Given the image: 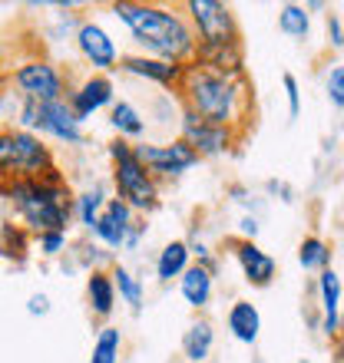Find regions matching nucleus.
I'll return each mask as SVG.
<instances>
[{
	"label": "nucleus",
	"instance_id": "f257e3e1",
	"mask_svg": "<svg viewBox=\"0 0 344 363\" xmlns=\"http://www.w3.org/2000/svg\"><path fill=\"white\" fill-rule=\"evenodd\" d=\"M119 23L129 30L136 43V53L166 60V63H179L189 67L195 60V30L182 7H166V4H136V0H116L109 7Z\"/></svg>",
	"mask_w": 344,
	"mask_h": 363
},
{
	"label": "nucleus",
	"instance_id": "f03ea898",
	"mask_svg": "<svg viewBox=\"0 0 344 363\" xmlns=\"http://www.w3.org/2000/svg\"><path fill=\"white\" fill-rule=\"evenodd\" d=\"M176 99L182 103V109H189L215 125L235 129L239 135L249 125L252 109H255L249 77H222V73H212L199 63L186 67Z\"/></svg>",
	"mask_w": 344,
	"mask_h": 363
},
{
	"label": "nucleus",
	"instance_id": "7ed1b4c3",
	"mask_svg": "<svg viewBox=\"0 0 344 363\" xmlns=\"http://www.w3.org/2000/svg\"><path fill=\"white\" fill-rule=\"evenodd\" d=\"M0 191L7 195L10 208L17 211V218L23 221V228L33 235L43 231H67L70 218H73V191H70L67 179L60 172H50L43 179H17L0 185Z\"/></svg>",
	"mask_w": 344,
	"mask_h": 363
},
{
	"label": "nucleus",
	"instance_id": "20e7f679",
	"mask_svg": "<svg viewBox=\"0 0 344 363\" xmlns=\"http://www.w3.org/2000/svg\"><path fill=\"white\" fill-rule=\"evenodd\" d=\"M109 165H113V195L123 199L136 215H153L159 208V179L143 165V159L136 155V143L126 139H113L106 145Z\"/></svg>",
	"mask_w": 344,
	"mask_h": 363
},
{
	"label": "nucleus",
	"instance_id": "39448f33",
	"mask_svg": "<svg viewBox=\"0 0 344 363\" xmlns=\"http://www.w3.org/2000/svg\"><path fill=\"white\" fill-rule=\"evenodd\" d=\"M14 125L27 129V133L47 135V139L63 143V145H80L86 139L83 123L70 109L67 99H57V103H30V99H20Z\"/></svg>",
	"mask_w": 344,
	"mask_h": 363
},
{
	"label": "nucleus",
	"instance_id": "423d86ee",
	"mask_svg": "<svg viewBox=\"0 0 344 363\" xmlns=\"http://www.w3.org/2000/svg\"><path fill=\"white\" fill-rule=\"evenodd\" d=\"M10 86L17 89L20 99H30V103H57V99H67L70 83L67 73L50 63V60H23L20 67H14L10 73Z\"/></svg>",
	"mask_w": 344,
	"mask_h": 363
},
{
	"label": "nucleus",
	"instance_id": "0eeeda50",
	"mask_svg": "<svg viewBox=\"0 0 344 363\" xmlns=\"http://www.w3.org/2000/svg\"><path fill=\"white\" fill-rule=\"evenodd\" d=\"M50 172H57V159H53V149L47 145V139L10 125V182L43 179Z\"/></svg>",
	"mask_w": 344,
	"mask_h": 363
},
{
	"label": "nucleus",
	"instance_id": "6e6552de",
	"mask_svg": "<svg viewBox=\"0 0 344 363\" xmlns=\"http://www.w3.org/2000/svg\"><path fill=\"white\" fill-rule=\"evenodd\" d=\"M136 155L143 159V165L159 182L182 179V175L192 172V169L202 162L199 152H195L189 143H182L179 135H176V139H166V143H136Z\"/></svg>",
	"mask_w": 344,
	"mask_h": 363
},
{
	"label": "nucleus",
	"instance_id": "1a4fd4ad",
	"mask_svg": "<svg viewBox=\"0 0 344 363\" xmlns=\"http://www.w3.org/2000/svg\"><path fill=\"white\" fill-rule=\"evenodd\" d=\"M73 43H77V53L83 57V63L90 67V73H113V69H119V60H123V53H119V47H116L113 33L100 23V20L86 17L77 23V33H73Z\"/></svg>",
	"mask_w": 344,
	"mask_h": 363
},
{
	"label": "nucleus",
	"instance_id": "9d476101",
	"mask_svg": "<svg viewBox=\"0 0 344 363\" xmlns=\"http://www.w3.org/2000/svg\"><path fill=\"white\" fill-rule=\"evenodd\" d=\"M182 10H186V17H189L199 43H219V40L242 37L235 10L229 4H222V0H189Z\"/></svg>",
	"mask_w": 344,
	"mask_h": 363
},
{
	"label": "nucleus",
	"instance_id": "9b49d317",
	"mask_svg": "<svg viewBox=\"0 0 344 363\" xmlns=\"http://www.w3.org/2000/svg\"><path fill=\"white\" fill-rule=\"evenodd\" d=\"M179 139L189 143L199 152V159H219V155L232 152V145L239 143V133L209 123V119H202L189 109H179Z\"/></svg>",
	"mask_w": 344,
	"mask_h": 363
},
{
	"label": "nucleus",
	"instance_id": "f8f14e48",
	"mask_svg": "<svg viewBox=\"0 0 344 363\" xmlns=\"http://www.w3.org/2000/svg\"><path fill=\"white\" fill-rule=\"evenodd\" d=\"M67 103H70V109L77 113L80 123L93 119V116L103 113V109H113V103H116L113 77H106V73H86L80 83L70 86Z\"/></svg>",
	"mask_w": 344,
	"mask_h": 363
},
{
	"label": "nucleus",
	"instance_id": "ddd939ff",
	"mask_svg": "<svg viewBox=\"0 0 344 363\" xmlns=\"http://www.w3.org/2000/svg\"><path fill=\"white\" fill-rule=\"evenodd\" d=\"M136 221H139V215H136L123 199H116L113 195V199L106 201L103 215H100L96 225H93V241L96 245H103L106 251H123L126 238H129V231H133Z\"/></svg>",
	"mask_w": 344,
	"mask_h": 363
},
{
	"label": "nucleus",
	"instance_id": "4468645a",
	"mask_svg": "<svg viewBox=\"0 0 344 363\" xmlns=\"http://www.w3.org/2000/svg\"><path fill=\"white\" fill-rule=\"evenodd\" d=\"M229 255L239 264L245 284L252 287H268L278 277V261L268 255L258 241H245V238H229Z\"/></svg>",
	"mask_w": 344,
	"mask_h": 363
},
{
	"label": "nucleus",
	"instance_id": "2eb2a0df",
	"mask_svg": "<svg viewBox=\"0 0 344 363\" xmlns=\"http://www.w3.org/2000/svg\"><path fill=\"white\" fill-rule=\"evenodd\" d=\"M318 291V311H321V334L335 344L338 337L344 334L341 324V311H344V277L335 268H328L318 274L315 281Z\"/></svg>",
	"mask_w": 344,
	"mask_h": 363
},
{
	"label": "nucleus",
	"instance_id": "dca6fc26",
	"mask_svg": "<svg viewBox=\"0 0 344 363\" xmlns=\"http://www.w3.org/2000/svg\"><path fill=\"white\" fill-rule=\"evenodd\" d=\"M119 69H123L126 77H136V79H143V83L163 86V89H169V93L179 89L182 73H186V67H179V63H166V60L146 57V53H123Z\"/></svg>",
	"mask_w": 344,
	"mask_h": 363
},
{
	"label": "nucleus",
	"instance_id": "f3484780",
	"mask_svg": "<svg viewBox=\"0 0 344 363\" xmlns=\"http://www.w3.org/2000/svg\"><path fill=\"white\" fill-rule=\"evenodd\" d=\"M199 67L222 73V77H249L245 73V47L239 40H219V43H199L195 47V60Z\"/></svg>",
	"mask_w": 344,
	"mask_h": 363
},
{
	"label": "nucleus",
	"instance_id": "a211bd4d",
	"mask_svg": "<svg viewBox=\"0 0 344 363\" xmlns=\"http://www.w3.org/2000/svg\"><path fill=\"white\" fill-rule=\"evenodd\" d=\"M225 330H229L232 340H239L245 347H255L258 337H262V311L252 301H245V297L232 301L229 311H225Z\"/></svg>",
	"mask_w": 344,
	"mask_h": 363
},
{
	"label": "nucleus",
	"instance_id": "6ab92c4d",
	"mask_svg": "<svg viewBox=\"0 0 344 363\" xmlns=\"http://www.w3.org/2000/svg\"><path fill=\"white\" fill-rule=\"evenodd\" d=\"M195 261H192V251H189V241L186 238H172L166 241L159 255H156V264H153V274L159 284H172V281H179L186 271L192 268Z\"/></svg>",
	"mask_w": 344,
	"mask_h": 363
},
{
	"label": "nucleus",
	"instance_id": "aec40b11",
	"mask_svg": "<svg viewBox=\"0 0 344 363\" xmlns=\"http://www.w3.org/2000/svg\"><path fill=\"white\" fill-rule=\"evenodd\" d=\"M179 294L186 301V307H192L195 314L205 311L212 304V297H215V271H209L205 264H192L179 277Z\"/></svg>",
	"mask_w": 344,
	"mask_h": 363
},
{
	"label": "nucleus",
	"instance_id": "412c9836",
	"mask_svg": "<svg viewBox=\"0 0 344 363\" xmlns=\"http://www.w3.org/2000/svg\"><path fill=\"white\" fill-rule=\"evenodd\" d=\"M86 301H90V314L96 320H109L116 311V284H113V274L106 268H93L86 274Z\"/></svg>",
	"mask_w": 344,
	"mask_h": 363
},
{
	"label": "nucleus",
	"instance_id": "4be33fe9",
	"mask_svg": "<svg viewBox=\"0 0 344 363\" xmlns=\"http://www.w3.org/2000/svg\"><path fill=\"white\" fill-rule=\"evenodd\" d=\"M182 357L189 363H205L215 350V327L205 320V317H195L189 327H186V334H182Z\"/></svg>",
	"mask_w": 344,
	"mask_h": 363
},
{
	"label": "nucleus",
	"instance_id": "5701e85b",
	"mask_svg": "<svg viewBox=\"0 0 344 363\" xmlns=\"http://www.w3.org/2000/svg\"><path fill=\"white\" fill-rule=\"evenodd\" d=\"M109 125H113L116 139H126V143H139L149 129L146 116L136 109L129 99H116L113 109H109Z\"/></svg>",
	"mask_w": 344,
	"mask_h": 363
},
{
	"label": "nucleus",
	"instance_id": "b1692460",
	"mask_svg": "<svg viewBox=\"0 0 344 363\" xmlns=\"http://www.w3.org/2000/svg\"><path fill=\"white\" fill-rule=\"evenodd\" d=\"M109 199H113V195H109V189H106L103 182H93L90 189L77 191V199H73V218H77L86 231H93L96 218L103 215V208H106V201Z\"/></svg>",
	"mask_w": 344,
	"mask_h": 363
},
{
	"label": "nucleus",
	"instance_id": "393cba45",
	"mask_svg": "<svg viewBox=\"0 0 344 363\" xmlns=\"http://www.w3.org/2000/svg\"><path fill=\"white\" fill-rule=\"evenodd\" d=\"M109 274H113V284H116L119 301H123V304H129V311H133V314H139V311H143V304H146L143 277H136V271L126 268V264H119V261H113V264H109Z\"/></svg>",
	"mask_w": 344,
	"mask_h": 363
},
{
	"label": "nucleus",
	"instance_id": "a878e982",
	"mask_svg": "<svg viewBox=\"0 0 344 363\" xmlns=\"http://www.w3.org/2000/svg\"><path fill=\"white\" fill-rule=\"evenodd\" d=\"M331 261H335V251H331V245L321 235H305V238L298 241V264H301V271L321 274V271L335 268Z\"/></svg>",
	"mask_w": 344,
	"mask_h": 363
},
{
	"label": "nucleus",
	"instance_id": "bb28decb",
	"mask_svg": "<svg viewBox=\"0 0 344 363\" xmlns=\"http://www.w3.org/2000/svg\"><path fill=\"white\" fill-rule=\"evenodd\" d=\"M119 354H123V330L113 324H103L93 337L90 363H119Z\"/></svg>",
	"mask_w": 344,
	"mask_h": 363
},
{
	"label": "nucleus",
	"instance_id": "cd10ccee",
	"mask_svg": "<svg viewBox=\"0 0 344 363\" xmlns=\"http://www.w3.org/2000/svg\"><path fill=\"white\" fill-rule=\"evenodd\" d=\"M278 30L291 40H308L311 33V13L305 4H281L278 7Z\"/></svg>",
	"mask_w": 344,
	"mask_h": 363
},
{
	"label": "nucleus",
	"instance_id": "c85d7f7f",
	"mask_svg": "<svg viewBox=\"0 0 344 363\" xmlns=\"http://www.w3.org/2000/svg\"><path fill=\"white\" fill-rule=\"evenodd\" d=\"M325 96L328 103L344 113V63H331L325 73Z\"/></svg>",
	"mask_w": 344,
	"mask_h": 363
},
{
	"label": "nucleus",
	"instance_id": "c756f323",
	"mask_svg": "<svg viewBox=\"0 0 344 363\" xmlns=\"http://www.w3.org/2000/svg\"><path fill=\"white\" fill-rule=\"evenodd\" d=\"M33 248L40 251V258H57L60 251H67V231H43V235H33Z\"/></svg>",
	"mask_w": 344,
	"mask_h": 363
},
{
	"label": "nucleus",
	"instance_id": "7c9ffc66",
	"mask_svg": "<svg viewBox=\"0 0 344 363\" xmlns=\"http://www.w3.org/2000/svg\"><path fill=\"white\" fill-rule=\"evenodd\" d=\"M281 89H285L288 119H298V113H301V86H298L295 73H281Z\"/></svg>",
	"mask_w": 344,
	"mask_h": 363
},
{
	"label": "nucleus",
	"instance_id": "2f4dec72",
	"mask_svg": "<svg viewBox=\"0 0 344 363\" xmlns=\"http://www.w3.org/2000/svg\"><path fill=\"white\" fill-rule=\"evenodd\" d=\"M186 241H189V251H192V261H195V264H205L209 271H219V258H215V251H212L205 241L195 238V235Z\"/></svg>",
	"mask_w": 344,
	"mask_h": 363
},
{
	"label": "nucleus",
	"instance_id": "473e14b6",
	"mask_svg": "<svg viewBox=\"0 0 344 363\" xmlns=\"http://www.w3.org/2000/svg\"><path fill=\"white\" fill-rule=\"evenodd\" d=\"M325 27H328V43H331V50H344V20L338 17L335 10L325 13Z\"/></svg>",
	"mask_w": 344,
	"mask_h": 363
},
{
	"label": "nucleus",
	"instance_id": "72a5a7b5",
	"mask_svg": "<svg viewBox=\"0 0 344 363\" xmlns=\"http://www.w3.org/2000/svg\"><path fill=\"white\" fill-rule=\"evenodd\" d=\"M10 182V125H0V185Z\"/></svg>",
	"mask_w": 344,
	"mask_h": 363
},
{
	"label": "nucleus",
	"instance_id": "f704fd0d",
	"mask_svg": "<svg viewBox=\"0 0 344 363\" xmlns=\"http://www.w3.org/2000/svg\"><path fill=\"white\" fill-rule=\"evenodd\" d=\"M50 294H43V291H37V294L27 297V314L30 317H47L50 314Z\"/></svg>",
	"mask_w": 344,
	"mask_h": 363
},
{
	"label": "nucleus",
	"instance_id": "c9c22d12",
	"mask_svg": "<svg viewBox=\"0 0 344 363\" xmlns=\"http://www.w3.org/2000/svg\"><path fill=\"white\" fill-rule=\"evenodd\" d=\"M258 231H262V225H258L255 215H242V218H239V238L255 241V238H258Z\"/></svg>",
	"mask_w": 344,
	"mask_h": 363
},
{
	"label": "nucleus",
	"instance_id": "e433bc0d",
	"mask_svg": "<svg viewBox=\"0 0 344 363\" xmlns=\"http://www.w3.org/2000/svg\"><path fill=\"white\" fill-rule=\"evenodd\" d=\"M143 235H146V221L139 218L133 225V231H129V238H126V251H136L139 248V241H143Z\"/></svg>",
	"mask_w": 344,
	"mask_h": 363
},
{
	"label": "nucleus",
	"instance_id": "4c0bfd02",
	"mask_svg": "<svg viewBox=\"0 0 344 363\" xmlns=\"http://www.w3.org/2000/svg\"><path fill=\"white\" fill-rule=\"evenodd\" d=\"M272 195H285V201H295V191L288 189L285 182H278V179H268V185H265Z\"/></svg>",
	"mask_w": 344,
	"mask_h": 363
},
{
	"label": "nucleus",
	"instance_id": "58836bf2",
	"mask_svg": "<svg viewBox=\"0 0 344 363\" xmlns=\"http://www.w3.org/2000/svg\"><path fill=\"white\" fill-rule=\"evenodd\" d=\"M331 363H344V334L331 344Z\"/></svg>",
	"mask_w": 344,
	"mask_h": 363
},
{
	"label": "nucleus",
	"instance_id": "ea45409f",
	"mask_svg": "<svg viewBox=\"0 0 344 363\" xmlns=\"http://www.w3.org/2000/svg\"><path fill=\"white\" fill-rule=\"evenodd\" d=\"M308 7V13H311V10H328V4H321V0H311V4H305Z\"/></svg>",
	"mask_w": 344,
	"mask_h": 363
},
{
	"label": "nucleus",
	"instance_id": "a19ab883",
	"mask_svg": "<svg viewBox=\"0 0 344 363\" xmlns=\"http://www.w3.org/2000/svg\"><path fill=\"white\" fill-rule=\"evenodd\" d=\"M298 363H311V360H298Z\"/></svg>",
	"mask_w": 344,
	"mask_h": 363
},
{
	"label": "nucleus",
	"instance_id": "79ce46f5",
	"mask_svg": "<svg viewBox=\"0 0 344 363\" xmlns=\"http://www.w3.org/2000/svg\"><path fill=\"white\" fill-rule=\"evenodd\" d=\"M341 324H344V311H341Z\"/></svg>",
	"mask_w": 344,
	"mask_h": 363
}]
</instances>
